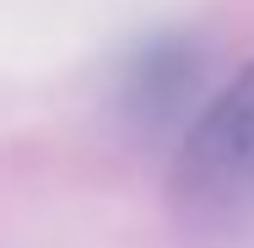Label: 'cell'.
Returning a JSON list of instances; mask_svg holds the SVG:
<instances>
[{"label": "cell", "mask_w": 254, "mask_h": 248, "mask_svg": "<svg viewBox=\"0 0 254 248\" xmlns=\"http://www.w3.org/2000/svg\"><path fill=\"white\" fill-rule=\"evenodd\" d=\"M168 210L190 238H233L254 221V59L211 87L200 113L179 130Z\"/></svg>", "instance_id": "1"}, {"label": "cell", "mask_w": 254, "mask_h": 248, "mask_svg": "<svg viewBox=\"0 0 254 248\" xmlns=\"http://www.w3.org/2000/svg\"><path fill=\"white\" fill-rule=\"evenodd\" d=\"M205 98H211V44L190 27L141 38L125 54L119 81H114V113L135 135L184 130Z\"/></svg>", "instance_id": "2"}]
</instances>
